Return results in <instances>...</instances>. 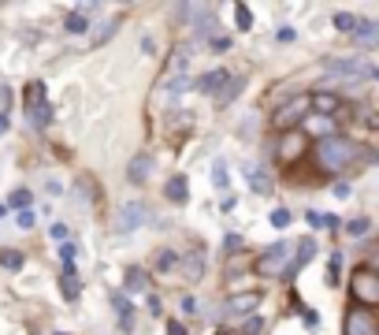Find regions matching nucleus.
Here are the masks:
<instances>
[{
  "mask_svg": "<svg viewBox=\"0 0 379 335\" xmlns=\"http://www.w3.org/2000/svg\"><path fill=\"white\" fill-rule=\"evenodd\" d=\"M365 160H368V149L360 146V142L342 138V134L320 138V146H316V164H320L323 171H331V175H342V171L365 164Z\"/></svg>",
  "mask_w": 379,
  "mask_h": 335,
  "instance_id": "1",
  "label": "nucleus"
},
{
  "mask_svg": "<svg viewBox=\"0 0 379 335\" xmlns=\"http://www.w3.org/2000/svg\"><path fill=\"white\" fill-rule=\"evenodd\" d=\"M349 298H354V305H365V310L379 305V272L372 265H357L349 272Z\"/></svg>",
  "mask_w": 379,
  "mask_h": 335,
  "instance_id": "2",
  "label": "nucleus"
},
{
  "mask_svg": "<svg viewBox=\"0 0 379 335\" xmlns=\"http://www.w3.org/2000/svg\"><path fill=\"white\" fill-rule=\"evenodd\" d=\"M286 268H290V242H272L253 261V276L261 279H286Z\"/></svg>",
  "mask_w": 379,
  "mask_h": 335,
  "instance_id": "3",
  "label": "nucleus"
},
{
  "mask_svg": "<svg viewBox=\"0 0 379 335\" xmlns=\"http://www.w3.org/2000/svg\"><path fill=\"white\" fill-rule=\"evenodd\" d=\"M305 120H309V94H294L290 101H283V105L272 112V127H275L279 134L301 131Z\"/></svg>",
  "mask_w": 379,
  "mask_h": 335,
  "instance_id": "4",
  "label": "nucleus"
},
{
  "mask_svg": "<svg viewBox=\"0 0 379 335\" xmlns=\"http://www.w3.org/2000/svg\"><path fill=\"white\" fill-rule=\"evenodd\" d=\"M309 149H312V142L305 131H286V134H279V142H275V160H279L283 168H294Z\"/></svg>",
  "mask_w": 379,
  "mask_h": 335,
  "instance_id": "5",
  "label": "nucleus"
},
{
  "mask_svg": "<svg viewBox=\"0 0 379 335\" xmlns=\"http://www.w3.org/2000/svg\"><path fill=\"white\" fill-rule=\"evenodd\" d=\"M323 71H327V75L360 78V83H372V78H376V67H372V63H365L360 56H327V60H323Z\"/></svg>",
  "mask_w": 379,
  "mask_h": 335,
  "instance_id": "6",
  "label": "nucleus"
},
{
  "mask_svg": "<svg viewBox=\"0 0 379 335\" xmlns=\"http://www.w3.org/2000/svg\"><path fill=\"white\" fill-rule=\"evenodd\" d=\"M342 335H379V316L365 305H349L342 316Z\"/></svg>",
  "mask_w": 379,
  "mask_h": 335,
  "instance_id": "7",
  "label": "nucleus"
},
{
  "mask_svg": "<svg viewBox=\"0 0 379 335\" xmlns=\"http://www.w3.org/2000/svg\"><path fill=\"white\" fill-rule=\"evenodd\" d=\"M342 112H346V97L335 94V89H316V94H309V116L338 120Z\"/></svg>",
  "mask_w": 379,
  "mask_h": 335,
  "instance_id": "8",
  "label": "nucleus"
},
{
  "mask_svg": "<svg viewBox=\"0 0 379 335\" xmlns=\"http://www.w3.org/2000/svg\"><path fill=\"white\" fill-rule=\"evenodd\" d=\"M149 220V209H145L142 202H123L116 213V231L119 235H131L134 228H142V224Z\"/></svg>",
  "mask_w": 379,
  "mask_h": 335,
  "instance_id": "9",
  "label": "nucleus"
},
{
  "mask_svg": "<svg viewBox=\"0 0 379 335\" xmlns=\"http://www.w3.org/2000/svg\"><path fill=\"white\" fill-rule=\"evenodd\" d=\"M261 302H264L261 291H235V294H227L224 310L230 316H253L257 310H261Z\"/></svg>",
  "mask_w": 379,
  "mask_h": 335,
  "instance_id": "10",
  "label": "nucleus"
},
{
  "mask_svg": "<svg viewBox=\"0 0 379 335\" xmlns=\"http://www.w3.org/2000/svg\"><path fill=\"white\" fill-rule=\"evenodd\" d=\"M230 78V71H224V67H212V71H205V75L193 83V89H201V94H208V97H216L219 89H224V83Z\"/></svg>",
  "mask_w": 379,
  "mask_h": 335,
  "instance_id": "11",
  "label": "nucleus"
},
{
  "mask_svg": "<svg viewBox=\"0 0 379 335\" xmlns=\"http://www.w3.org/2000/svg\"><path fill=\"white\" fill-rule=\"evenodd\" d=\"M312 253H316V242H312V239H301V242H298V253L290 257V268H286V279H294V276H298L301 268L312 261Z\"/></svg>",
  "mask_w": 379,
  "mask_h": 335,
  "instance_id": "12",
  "label": "nucleus"
},
{
  "mask_svg": "<svg viewBox=\"0 0 379 335\" xmlns=\"http://www.w3.org/2000/svg\"><path fill=\"white\" fill-rule=\"evenodd\" d=\"M149 175H153V157H149V153H138L131 164H127V179L138 186V183H145Z\"/></svg>",
  "mask_w": 379,
  "mask_h": 335,
  "instance_id": "13",
  "label": "nucleus"
},
{
  "mask_svg": "<svg viewBox=\"0 0 379 335\" xmlns=\"http://www.w3.org/2000/svg\"><path fill=\"white\" fill-rule=\"evenodd\" d=\"M164 194H168L171 205H186L190 202V186H186V175H171L168 186H164Z\"/></svg>",
  "mask_w": 379,
  "mask_h": 335,
  "instance_id": "14",
  "label": "nucleus"
},
{
  "mask_svg": "<svg viewBox=\"0 0 379 335\" xmlns=\"http://www.w3.org/2000/svg\"><path fill=\"white\" fill-rule=\"evenodd\" d=\"M112 310L119 313V328H123V332H131V328H134V305L127 302V294H123V291L112 294Z\"/></svg>",
  "mask_w": 379,
  "mask_h": 335,
  "instance_id": "15",
  "label": "nucleus"
},
{
  "mask_svg": "<svg viewBox=\"0 0 379 335\" xmlns=\"http://www.w3.org/2000/svg\"><path fill=\"white\" fill-rule=\"evenodd\" d=\"M149 291V272H145V268H127V291L123 294H145Z\"/></svg>",
  "mask_w": 379,
  "mask_h": 335,
  "instance_id": "16",
  "label": "nucleus"
},
{
  "mask_svg": "<svg viewBox=\"0 0 379 335\" xmlns=\"http://www.w3.org/2000/svg\"><path fill=\"white\" fill-rule=\"evenodd\" d=\"M354 38L360 41V45H379V23H372V19H357V30H354Z\"/></svg>",
  "mask_w": 379,
  "mask_h": 335,
  "instance_id": "17",
  "label": "nucleus"
},
{
  "mask_svg": "<svg viewBox=\"0 0 379 335\" xmlns=\"http://www.w3.org/2000/svg\"><path fill=\"white\" fill-rule=\"evenodd\" d=\"M60 291H63V298L67 302H75V298L82 294V283H78V276H75V268H63V276H60Z\"/></svg>",
  "mask_w": 379,
  "mask_h": 335,
  "instance_id": "18",
  "label": "nucleus"
},
{
  "mask_svg": "<svg viewBox=\"0 0 379 335\" xmlns=\"http://www.w3.org/2000/svg\"><path fill=\"white\" fill-rule=\"evenodd\" d=\"M23 105L30 108V112H38L41 105H49V101H45V83H30V86H26L23 89Z\"/></svg>",
  "mask_w": 379,
  "mask_h": 335,
  "instance_id": "19",
  "label": "nucleus"
},
{
  "mask_svg": "<svg viewBox=\"0 0 379 335\" xmlns=\"http://www.w3.org/2000/svg\"><path fill=\"white\" fill-rule=\"evenodd\" d=\"M242 86H246V78H242V75L227 78V83H224V89H219V94H216V101H219V105H230V101H235L238 94H242Z\"/></svg>",
  "mask_w": 379,
  "mask_h": 335,
  "instance_id": "20",
  "label": "nucleus"
},
{
  "mask_svg": "<svg viewBox=\"0 0 379 335\" xmlns=\"http://www.w3.org/2000/svg\"><path fill=\"white\" fill-rule=\"evenodd\" d=\"M179 265H182V257H179V253H175V250H160V253H156V272H160V276L175 272V268H179Z\"/></svg>",
  "mask_w": 379,
  "mask_h": 335,
  "instance_id": "21",
  "label": "nucleus"
},
{
  "mask_svg": "<svg viewBox=\"0 0 379 335\" xmlns=\"http://www.w3.org/2000/svg\"><path fill=\"white\" fill-rule=\"evenodd\" d=\"M23 265H26V257L19 250H0V268H4V272H19Z\"/></svg>",
  "mask_w": 379,
  "mask_h": 335,
  "instance_id": "22",
  "label": "nucleus"
},
{
  "mask_svg": "<svg viewBox=\"0 0 379 335\" xmlns=\"http://www.w3.org/2000/svg\"><path fill=\"white\" fill-rule=\"evenodd\" d=\"M246 175H249V186H253L257 194H268V190H272V183L264 179V171L257 168V164H249V168H246Z\"/></svg>",
  "mask_w": 379,
  "mask_h": 335,
  "instance_id": "23",
  "label": "nucleus"
},
{
  "mask_svg": "<svg viewBox=\"0 0 379 335\" xmlns=\"http://www.w3.org/2000/svg\"><path fill=\"white\" fill-rule=\"evenodd\" d=\"M30 202H34V194L23 186V190H15V194L8 197V205H4V209H19V213H26V209H30Z\"/></svg>",
  "mask_w": 379,
  "mask_h": 335,
  "instance_id": "24",
  "label": "nucleus"
},
{
  "mask_svg": "<svg viewBox=\"0 0 379 335\" xmlns=\"http://www.w3.org/2000/svg\"><path fill=\"white\" fill-rule=\"evenodd\" d=\"M63 30H67V34H86V30H89L86 12H71V15H67V23H63Z\"/></svg>",
  "mask_w": 379,
  "mask_h": 335,
  "instance_id": "25",
  "label": "nucleus"
},
{
  "mask_svg": "<svg viewBox=\"0 0 379 335\" xmlns=\"http://www.w3.org/2000/svg\"><path fill=\"white\" fill-rule=\"evenodd\" d=\"M205 276V253H190L186 257V279H197Z\"/></svg>",
  "mask_w": 379,
  "mask_h": 335,
  "instance_id": "26",
  "label": "nucleus"
},
{
  "mask_svg": "<svg viewBox=\"0 0 379 335\" xmlns=\"http://www.w3.org/2000/svg\"><path fill=\"white\" fill-rule=\"evenodd\" d=\"M116 30H119V19H105V23H100V30H94V38H89V41H94V45H105Z\"/></svg>",
  "mask_w": 379,
  "mask_h": 335,
  "instance_id": "27",
  "label": "nucleus"
},
{
  "mask_svg": "<svg viewBox=\"0 0 379 335\" xmlns=\"http://www.w3.org/2000/svg\"><path fill=\"white\" fill-rule=\"evenodd\" d=\"M235 23H238V30H253V12L246 4H235Z\"/></svg>",
  "mask_w": 379,
  "mask_h": 335,
  "instance_id": "28",
  "label": "nucleus"
},
{
  "mask_svg": "<svg viewBox=\"0 0 379 335\" xmlns=\"http://www.w3.org/2000/svg\"><path fill=\"white\" fill-rule=\"evenodd\" d=\"M346 231L354 235V239H365V235L372 231V220H365V216H357V220H349V224H346Z\"/></svg>",
  "mask_w": 379,
  "mask_h": 335,
  "instance_id": "29",
  "label": "nucleus"
},
{
  "mask_svg": "<svg viewBox=\"0 0 379 335\" xmlns=\"http://www.w3.org/2000/svg\"><path fill=\"white\" fill-rule=\"evenodd\" d=\"M335 30H342V34H354V30H357V15L338 12V15H335Z\"/></svg>",
  "mask_w": 379,
  "mask_h": 335,
  "instance_id": "30",
  "label": "nucleus"
},
{
  "mask_svg": "<svg viewBox=\"0 0 379 335\" xmlns=\"http://www.w3.org/2000/svg\"><path fill=\"white\" fill-rule=\"evenodd\" d=\"M235 335H264V321H261V316H249V321Z\"/></svg>",
  "mask_w": 379,
  "mask_h": 335,
  "instance_id": "31",
  "label": "nucleus"
},
{
  "mask_svg": "<svg viewBox=\"0 0 379 335\" xmlns=\"http://www.w3.org/2000/svg\"><path fill=\"white\" fill-rule=\"evenodd\" d=\"M290 220H294L290 209H275V213H272V228H275V231H286V228H290Z\"/></svg>",
  "mask_w": 379,
  "mask_h": 335,
  "instance_id": "32",
  "label": "nucleus"
},
{
  "mask_svg": "<svg viewBox=\"0 0 379 335\" xmlns=\"http://www.w3.org/2000/svg\"><path fill=\"white\" fill-rule=\"evenodd\" d=\"M212 183H216L219 190L227 186V164H224V160H216V164H212Z\"/></svg>",
  "mask_w": 379,
  "mask_h": 335,
  "instance_id": "33",
  "label": "nucleus"
},
{
  "mask_svg": "<svg viewBox=\"0 0 379 335\" xmlns=\"http://www.w3.org/2000/svg\"><path fill=\"white\" fill-rule=\"evenodd\" d=\"M338 272H342V253H331V265H327V279L338 283Z\"/></svg>",
  "mask_w": 379,
  "mask_h": 335,
  "instance_id": "34",
  "label": "nucleus"
},
{
  "mask_svg": "<svg viewBox=\"0 0 379 335\" xmlns=\"http://www.w3.org/2000/svg\"><path fill=\"white\" fill-rule=\"evenodd\" d=\"M224 250H227V253H238V250H242V235H235V231H230L227 239H224Z\"/></svg>",
  "mask_w": 379,
  "mask_h": 335,
  "instance_id": "35",
  "label": "nucleus"
},
{
  "mask_svg": "<svg viewBox=\"0 0 379 335\" xmlns=\"http://www.w3.org/2000/svg\"><path fill=\"white\" fill-rule=\"evenodd\" d=\"M49 120H52V105H41L38 112H34V123H38V127H45Z\"/></svg>",
  "mask_w": 379,
  "mask_h": 335,
  "instance_id": "36",
  "label": "nucleus"
},
{
  "mask_svg": "<svg viewBox=\"0 0 379 335\" xmlns=\"http://www.w3.org/2000/svg\"><path fill=\"white\" fill-rule=\"evenodd\" d=\"M301 316H305V328H309V332H316V328H320V313H312V310H301Z\"/></svg>",
  "mask_w": 379,
  "mask_h": 335,
  "instance_id": "37",
  "label": "nucleus"
},
{
  "mask_svg": "<svg viewBox=\"0 0 379 335\" xmlns=\"http://www.w3.org/2000/svg\"><path fill=\"white\" fill-rule=\"evenodd\" d=\"M49 235H52V239H56V242H67V224H52V228H49Z\"/></svg>",
  "mask_w": 379,
  "mask_h": 335,
  "instance_id": "38",
  "label": "nucleus"
},
{
  "mask_svg": "<svg viewBox=\"0 0 379 335\" xmlns=\"http://www.w3.org/2000/svg\"><path fill=\"white\" fill-rule=\"evenodd\" d=\"M168 89H171V94H182V89H190V83H186V78H171Z\"/></svg>",
  "mask_w": 379,
  "mask_h": 335,
  "instance_id": "39",
  "label": "nucleus"
},
{
  "mask_svg": "<svg viewBox=\"0 0 379 335\" xmlns=\"http://www.w3.org/2000/svg\"><path fill=\"white\" fill-rule=\"evenodd\" d=\"M19 228H34V213H30V209L19 213Z\"/></svg>",
  "mask_w": 379,
  "mask_h": 335,
  "instance_id": "40",
  "label": "nucleus"
},
{
  "mask_svg": "<svg viewBox=\"0 0 379 335\" xmlns=\"http://www.w3.org/2000/svg\"><path fill=\"white\" fill-rule=\"evenodd\" d=\"M60 253H63V261H67V265L75 261V246H71V242H63V250H60Z\"/></svg>",
  "mask_w": 379,
  "mask_h": 335,
  "instance_id": "41",
  "label": "nucleus"
},
{
  "mask_svg": "<svg viewBox=\"0 0 379 335\" xmlns=\"http://www.w3.org/2000/svg\"><path fill=\"white\" fill-rule=\"evenodd\" d=\"M305 220H309V224H312V228H323V216H320L316 209H312L309 216H305Z\"/></svg>",
  "mask_w": 379,
  "mask_h": 335,
  "instance_id": "42",
  "label": "nucleus"
},
{
  "mask_svg": "<svg viewBox=\"0 0 379 335\" xmlns=\"http://www.w3.org/2000/svg\"><path fill=\"white\" fill-rule=\"evenodd\" d=\"M235 205H238V197H235V194H227V197H224V205H219V209H224V213H230V209H235Z\"/></svg>",
  "mask_w": 379,
  "mask_h": 335,
  "instance_id": "43",
  "label": "nucleus"
},
{
  "mask_svg": "<svg viewBox=\"0 0 379 335\" xmlns=\"http://www.w3.org/2000/svg\"><path fill=\"white\" fill-rule=\"evenodd\" d=\"M168 335H186V328H182L179 321H171V324H168Z\"/></svg>",
  "mask_w": 379,
  "mask_h": 335,
  "instance_id": "44",
  "label": "nucleus"
},
{
  "mask_svg": "<svg viewBox=\"0 0 379 335\" xmlns=\"http://www.w3.org/2000/svg\"><path fill=\"white\" fill-rule=\"evenodd\" d=\"M4 131H8V116L0 112V134H4Z\"/></svg>",
  "mask_w": 379,
  "mask_h": 335,
  "instance_id": "45",
  "label": "nucleus"
},
{
  "mask_svg": "<svg viewBox=\"0 0 379 335\" xmlns=\"http://www.w3.org/2000/svg\"><path fill=\"white\" fill-rule=\"evenodd\" d=\"M216 335H235V332H227V328H219V332H216Z\"/></svg>",
  "mask_w": 379,
  "mask_h": 335,
  "instance_id": "46",
  "label": "nucleus"
},
{
  "mask_svg": "<svg viewBox=\"0 0 379 335\" xmlns=\"http://www.w3.org/2000/svg\"><path fill=\"white\" fill-rule=\"evenodd\" d=\"M4 213H8V209H4V205H0V220H4Z\"/></svg>",
  "mask_w": 379,
  "mask_h": 335,
  "instance_id": "47",
  "label": "nucleus"
},
{
  "mask_svg": "<svg viewBox=\"0 0 379 335\" xmlns=\"http://www.w3.org/2000/svg\"><path fill=\"white\" fill-rule=\"evenodd\" d=\"M56 335H63V332H56Z\"/></svg>",
  "mask_w": 379,
  "mask_h": 335,
  "instance_id": "48",
  "label": "nucleus"
}]
</instances>
